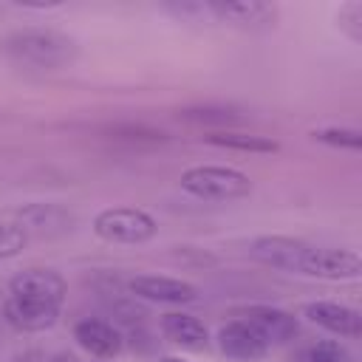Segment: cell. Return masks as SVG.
Segmentation results:
<instances>
[{"label":"cell","instance_id":"6da1fadb","mask_svg":"<svg viewBox=\"0 0 362 362\" xmlns=\"http://www.w3.org/2000/svg\"><path fill=\"white\" fill-rule=\"evenodd\" d=\"M68 286L59 272L31 266L8 280V294L3 300V317L11 328L37 334L57 322Z\"/></svg>","mask_w":362,"mask_h":362},{"label":"cell","instance_id":"9c48e42d","mask_svg":"<svg viewBox=\"0 0 362 362\" xmlns=\"http://www.w3.org/2000/svg\"><path fill=\"white\" fill-rule=\"evenodd\" d=\"M74 339L82 351L96 359H113L122 354V334L113 322L99 317H85L74 325Z\"/></svg>","mask_w":362,"mask_h":362},{"label":"cell","instance_id":"9a60e30c","mask_svg":"<svg viewBox=\"0 0 362 362\" xmlns=\"http://www.w3.org/2000/svg\"><path fill=\"white\" fill-rule=\"evenodd\" d=\"M178 119L195 127H209L212 133L221 130H235L243 124V116H238V110L226 107V105H195V107H184L178 110Z\"/></svg>","mask_w":362,"mask_h":362},{"label":"cell","instance_id":"ba28073f","mask_svg":"<svg viewBox=\"0 0 362 362\" xmlns=\"http://www.w3.org/2000/svg\"><path fill=\"white\" fill-rule=\"evenodd\" d=\"M303 317L320 328H325L328 334L345 337V339H356L362 334V314L345 303H334V300H314L303 305Z\"/></svg>","mask_w":362,"mask_h":362},{"label":"cell","instance_id":"4fadbf2b","mask_svg":"<svg viewBox=\"0 0 362 362\" xmlns=\"http://www.w3.org/2000/svg\"><path fill=\"white\" fill-rule=\"evenodd\" d=\"M161 334L178 345V348H187V351H204L209 345V331L206 325L192 317V314H184V311H167L161 317Z\"/></svg>","mask_w":362,"mask_h":362},{"label":"cell","instance_id":"d6986e66","mask_svg":"<svg viewBox=\"0 0 362 362\" xmlns=\"http://www.w3.org/2000/svg\"><path fill=\"white\" fill-rule=\"evenodd\" d=\"M303 362H354L351 351L337 339H322L305 348Z\"/></svg>","mask_w":362,"mask_h":362},{"label":"cell","instance_id":"52a82bcc","mask_svg":"<svg viewBox=\"0 0 362 362\" xmlns=\"http://www.w3.org/2000/svg\"><path fill=\"white\" fill-rule=\"evenodd\" d=\"M130 294L147 303H167V305H187L198 300V288L187 280L178 277H164V274H136L127 283Z\"/></svg>","mask_w":362,"mask_h":362},{"label":"cell","instance_id":"7c38bea8","mask_svg":"<svg viewBox=\"0 0 362 362\" xmlns=\"http://www.w3.org/2000/svg\"><path fill=\"white\" fill-rule=\"evenodd\" d=\"M305 240L300 238H286V235H263V238H255L249 252L255 260L272 266V269H280V272H294V263H297V255L303 249Z\"/></svg>","mask_w":362,"mask_h":362},{"label":"cell","instance_id":"5bb4252c","mask_svg":"<svg viewBox=\"0 0 362 362\" xmlns=\"http://www.w3.org/2000/svg\"><path fill=\"white\" fill-rule=\"evenodd\" d=\"M71 223H74V218L57 204H28L20 209V226L25 232L34 229L40 235H59V232L71 229Z\"/></svg>","mask_w":362,"mask_h":362},{"label":"cell","instance_id":"ac0fdd59","mask_svg":"<svg viewBox=\"0 0 362 362\" xmlns=\"http://www.w3.org/2000/svg\"><path fill=\"white\" fill-rule=\"evenodd\" d=\"M314 141H322L328 147H342V150H359L362 147V133L356 127H322L311 133Z\"/></svg>","mask_w":362,"mask_h":362},{"label":"cell","instance_id":"2e32d148","mask_svg":"<svg viewBox=\"0 0 362 362\" xmlns=\"http://www.w3.org/2000/svg\"><path fill=\"white\" fill-rule=\"evenodd\" d=\"M206 144L212 147H223V150H238V153H277L280 144L274 139L257 136V133H240V130H221V133H209L204 136Z\"/></svg>","mask_w":362,"mask_h":362},{"label":"cell","instance_id":"277c9868","mask_svg":"<svg viewBox=\"0 0 362 362\" xmlns=\"http://www.w3.org/2000/svg\"><path fill=\"white\" fill-rule=\"evenodd\" d=\"M291 274L317 277V280H356L362 274V257L354 249L303 243Z\"/></svg>","mask_w":362,"mask_h":362},{"label":"cell","instance_id":"ffe728a7","mask_svg":"<svg viewBox=\"0 0 362 362\" xmlns=\"http://www.w3.org/2000/svg\"><path fill=\"white\" fill-rule=\"evenodd\" d=\"M28 243V232L20 223H8L0 221V260L6 257H17Z\"/></svg>","mask_w":362,"mask_h":362},{"label":"cell","instance_id":"7a4b0ae2","mask_svg":"<svg viewBox=\"0 0 362 362\" xmlns=\"http://www.w3.org/2000/svg\"><path fill=\"white\" fill-rule=\"evenodd\" d=\"M6 48L17 62L45 71L65 68L79 54L76 40L54 28H20L6 40Z\"/></svg>","mask_w":362,"mask_h":362},{"label":"cell","instance_id":"7402d4cb","mask_svg":"<svg viewBox=\"0 0 362 362\" xmlns=\"http://www.w3.org/2000/svg\"><path fill=\"white\" fill-rule=\"evenodd\" d=\"M158 362H189V359H181V356H161Z\"/></svg>","mask_w":362,"mask_h":362},{"label":"cell","instance_id":"5b68a950","mask_svg":"<svg viewBox=\"0 0 362 362\" xmlns=\"http://www.w3.org/2000/svg\"><path fill=\"white\" fill-rule=\"evenodd\" d=\"M156 232V218L139 206H107L93 218V235L107 243H147Z\"/></svg>","mask_w":362,"mask_h":362},{"label":"cell","instance_id":"8fae6325","mask_svg":"<svg viewBox=\"0 0 362 362\" xmlns=\"http://www.w3.org/2000/svg\"><path fill=\"white\" fill-rule=\"evenodd\" d=\"M243 320L252 322L269 345H272V342H288V339L300 331L297 317H294L291 311L277 308V305H249V308L243 311Z\"/></svg>","mask_w":362,"mask_h":362},{"label":"cell","instance_id":"3957f363","mask_svg":"<svg viewBox=\"0 0 362 362\" xmlns=\"http://www.w3.org/2000/svg\"><path fill=\"white\" fill-rule=\"evenodd\" d=\"M181 189L201 198V201H235L246 198L252 192V181L246 173L235 167H221V164H198L181 173L178 178Z\"/></svg>","mask_w":362,"mask_h":362},{"label":"cell","instance_id":"30bf717a","mask_svg":"<svg viewBox=\"0 0 362 362\" xmlns=\"http://www.w3.org/2000/svg\"><path fill=\"white\" fill-rule=\"evenodd\" d=\"M215 23H232L240 28H266L277 20V6L260 0H240V3H209Z\"/></svg>","mask_w":362,"mask_h":362},{"label":"cell","instance_id":"e0dca14e","mask_svg":"<svg viewBox=\"0 0 362 362\" xmlns=\"http://www.w3.org/2000/svg\"><path fill=\"white\" fill-rule=\"evenodd\" d=\"M105 133H107V139H113V141H124V144H130V147H141V144H147V147H156V144H164L167 141V133H161V130H153V127H147V124H110V127H105Z\"/></svg>","mask_w":362,"mask_h":362},{"label":"cell","instance_id":"44dd1931","mask_svg":"<svg viewBox=\"0 0 362 362\" xmlns=\"http://www.w3.org/2000/svg\"><path fill=\"white\" fill-rule=\"evenodd\" d=\"M337 23H339V28H342L354 42H359V40H362V3H359V0L342 3V6H339V14H337Z\"/></svg>","mask_w":362,"mask_h":362},{"label":"cell","instance_id":"8992f818","mask_svg":"<svg viewBox=\"0 0 362 362\" xmlns=\"http://www.w3.org/2000/svg\"><path fill=\"white\" fill-rule=\"evenodd\" d=\"M215 339H218V351L226 359H235V362H255V359H263L269 354V342L243 317L223 322L218 328V337Z\"/></svg>","mask_w":362,"mask_h":362}]
</instances>
